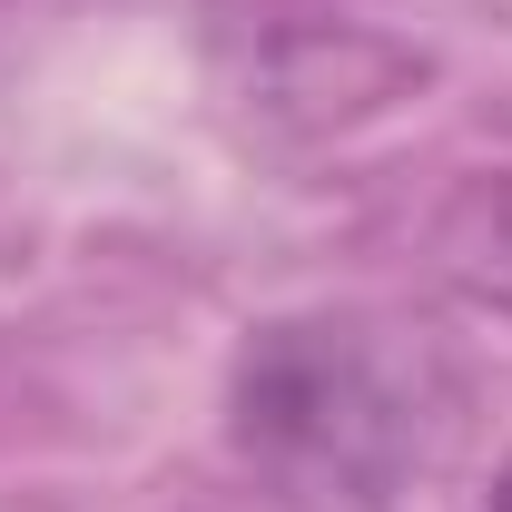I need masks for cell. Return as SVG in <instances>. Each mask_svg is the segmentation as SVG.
I'll return each instance as SVG.
<instances>
[{
	"instance_id": "obj_2",
	"label": "cell",
	"mask_w": 512,
	"mask_h": 512,
	"mask_svg": "<svg viewBox=\"0 0 512 512\" xmlns=\"http://www.w3.org/2000/svg\"><path fill=\"white\" fill-rule=\"evenodd\" d=\"M434 256H444V276L473 296V306L512 316V168L473 178V188L444 207V227H434Z\"/></svg>"
},
{
	"instance_id": "obj_1",
	"label": "cell",
	"mask_w": 512,
	"mask_h": 512,
	"mask_svg": "<svg viewBox=\"0 0 512 512\" xmlns=\"http://www.w3.org/2000/svg\"><path fill=\"white\" fill-rule=\"evenodd\" d=\"M227 434L266 483L306 503H384L444 434V375L394 325L276 316L227 375Z\"/></svg>"
},
{
	"instance_id": "obj_3",
	"label": "cell",
	"mask_w": 512,
	"mask_h": 512,
	"mask_svg": "<svg viewBox=\"0 0 512 512\" xmlns=\"http://www.w3.org/2000/svg\"><path fill=\"white\" fill-rule=\"evenodd\" d=\"M493 512H512V463H503V473H493Z\"/></svg>"
}]
</instances>
